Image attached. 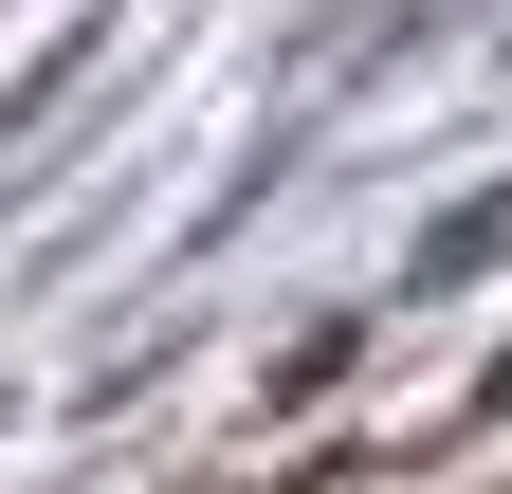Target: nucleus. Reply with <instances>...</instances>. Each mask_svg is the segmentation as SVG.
I'll return each instance as SVG.
<instances>
[{"label": "nucleus", "instance_id": "obj_1", "mask_svg": "<svg viewBox=\"0 0 512 494\" xmlns=\"http://www.w3.org/2000/svg\"><path fill=\"white\" fill-rule=\"evenodd\" d=\"M476 257H512V183H494V202H458V220H439V257H421V293H439V275H476Z\"/></svg>", "mask_w": 512, "mask_h": 494}]
</instances>
